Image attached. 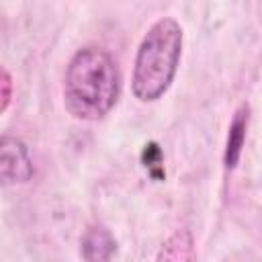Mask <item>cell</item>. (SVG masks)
Here are the masks:
<instances>
[{
  "label": "cell",
  "instance_id": "5",
  "mask_svg": "<svg viewBox=\"0 0 262 262\" xmlns=\"http://www.w3.org/2000/svg\"><path fill=\"white\" fill-rule=\"evenodd\" d=\"M117 250L115 237L104 227H90L82 239V256L86 260H108Z\"/></svg>",
  "mask_w": 262,
  "mask_h": 262
},
{
  "label": "cell",
  "instance_id": "4",
  "mask_svg": "<svg viewBox=\"0 0 262 262\" xmlns=\"http://www.w3.org/2000/svg\"><path fill=\"white\" fill-rule=\"evenodd\" d=\"M248 121H250V106L242 104L237 108L231 125H229V133H227V143H225V154H223V162H225L227 170L235 168V164L239 162L242 147H244V141H246Z\"/></svg>",
  "mask_w": 262,
  "mask_h": 262
},
{
  "label": "cell",
  "instance_id": "1",
  "mask_svg": "<svg viewBox=\"0 0 262 262\" xmlns=\"http://www.w3.org/2000/svg\"><path fill=\"white\" fill-rule=\"evenodd\" d=\"M121 92V74L115 57L96 45L78 49L63 78V102L70 115L98 121L111 113Z\"/></svg>",
  "mask_w": 262,
  "mask_h": 262
},
{
  "label": "cell",
  "instance_id": "2",
  "mask_svg": "<svg viewBox=\"0 0 262 262\" xmlns=\"http://www.w3.org/2000/svg\"><path fill=\"white\" fill-rule=\"evenodd\" d=\"M180 55L182 27L170 16L156 20L137 47L131 78L133 96L141 102H154L162 98L174 82Z\"/></svg>",
  "mask_w": 262,
  "mask_h": 262
},
{
  "label": "cell",
  "instance_id": "3",
  "mask_svg": "<svg viewBox=\"0 0 262 262\" xmlns=\"http://www.w3.org/2000/svg\"><path fill=\"white\" fill-rule=\"evenodd\" d=\"M33 176V160L23 139L0 135V186L23 184Z\"/></svg>",
  "mask_w": 262,
  "mask_h": 262
},
{
  "label": "cell",
  "instance_id": "6",
  "mask_svg": "<svg viewBox=\"0 0 262 262\" xmlns=\"http://www.w3.org/2000/svg\"><path fill=\"white\" fill-rule=\"evenodd\" d=\"M10 98H12V78L0 66V113L6 111V106L10 104Z\"/></svg>",
  "mask_w": 262,
  "mask_h": 262
}]
</instances>
